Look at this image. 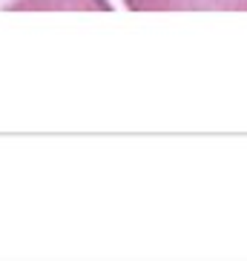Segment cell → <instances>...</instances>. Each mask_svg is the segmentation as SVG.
<instances>
[{"label":"cell","mask_w":247,"mask_h":261,"mask_svg":"<svg viewBox=\"0 0 247 261\" xmlns=\"http://www.w3.org/2000/svg\"><path fill=\"white\" fill-rule=\"evenodd\" d=\"M6 12H112L109 0H9Z\"/></svg>","instance_id":"cell-2"},{"label":"cell","mask_w":247,"mask_h":261,"mask_svg":"<svg viewBox=\"0 0 247 261\" xmlns=\"http://www.w3.org/2000/svg\"><path fill=\"white\" fill-rule=\"evenodd\" d=\"M130 12H247V0H124Z\"/></svg>","instance_id":"cell-1"}]
</instances>
